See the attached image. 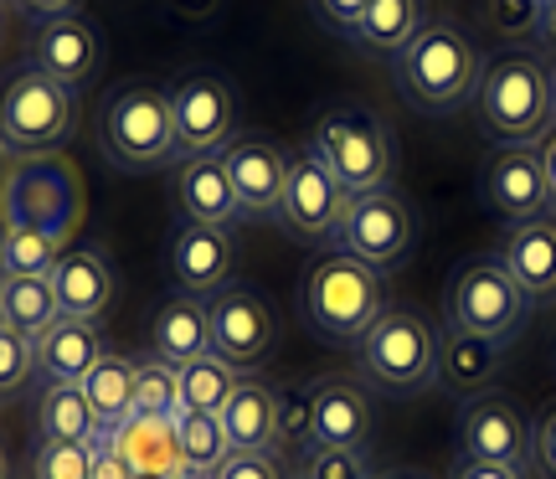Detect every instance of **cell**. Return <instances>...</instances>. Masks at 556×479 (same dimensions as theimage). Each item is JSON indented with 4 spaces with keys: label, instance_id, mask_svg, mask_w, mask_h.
<instances>
[{
    "label": "cell",
    "instance_id": "cell-5",
    "mask_svg": "<svg viewBox=\"0 0 556 479\" xmlns=\"http://www.w3.org/2000/svg\"><path fill=\"white\" fill-rule=\"evenodd\" d=\"M309 150L330 165V176L345 186V197L392 191L397 140H392V124L381 119L377 109H366V103H336L330 114H319L315 135H309Z\"/></svg>",
    "mask_w": 556,
    "mask_h": 479
},
{
    "label": "cell",
    "instance_id": "cell-42",
    "mask_svg": "<svg viewBox=\"0 0 556 479\" xmlns=\"http://www.w3.org/2000/svg\"><path fill=\"white\" fill-rule=\"evenodd\" d=\"M531 469L541 479H556V402L536 418V439H531Z\"/></svg>",
    "mask_w": 556,
    "mask_h": 479
},
{
    "label": "cell",
    "instance_id": "cell-26",
    "mask_svg": "<svg viewBox=\"0 0 556 479\" xmlns=\"http://www.w3.org/2000/svg\"><path fill=\"white\" fill-rule=\"evenodd\" d=\"M505 371V340H490V336H469V330H448L438 336V381L464 392V402L490 392L495 377Z\"/></svg>",
    "mask_w": 556,
    "mask_h": 479
},
{
    "label": "cell",
    "instance_id": "cell-37",
    "mask_svg": "<svg viewBox=\"0 0 556 479\" xmlns=\"http://www.w3.org/2000/svg\"><path fill=\"white\" fill-rule=\"evenodd\" d=\"M31 479H93V443L41 439L31 454Z\"/></svg>",
    "mask_w": 556,
    "mask_h": 479
},
{
    "label": "cell",
    "instance_id": "cell-51",
    "mask_svg": "<svg viewBox=\"0 0 556 479\" xmlns=\"http://www.w3.org/2000/svg\"><path fill=\"white\" fill-rule=\"evenodd\" d=\"M170 479H197V475H170Z\"/></svg>",
    "mask_w": 556,
    "mask_h": 479
},
{
    "label": "cell",
    "instance_id": "cell-34",
    "mask_svg": "<svg viewBox=\"0 0 556 479\" xmlns=\"http://www.w3.org/2000/svg\"><path fill=\"white\" fill-rule=\"evenodd\" d=\"M135 413L180 423V413H186V398H180V366H170V361H160V356L139 361L135 366Z\"/></svg>",
    "mask_w": 556,
    "mask_h": 479
},
{
    "label": "cell",
    "instance_id": "cell-9",
    "mask_svg": "<svg viewBox=\"0 0 556 479\" xmlns=\"http://www.w3.org/2000/svg\"><path fill=\"white\" fill-rule=\"evenodd\" d=\"M78 217H83L78 171L62 155H21L16 176H11L5 197H0V227L5 222H26V227H41L58 242H67Z\"/></svg>",
    "mask_w": 556,
    "mask_h": 479
},
{
    "label": "cell",
    "instance_id": "cell-38",
    "mask_svg": "<svg viewBox=\"0 0 556 479\" xmlns=\"http://www.w3.org/2000/svg\"><path fill=\"white\" fill-rule=\"evenodd\" d=\"M31 377H37V336L0 325V398H16Z\"/></svg>",
    "mask_w": 556,
    "mask_h": 479
},
{
    "label": "cell",
    "instance_id": "cell-45",
    "mask_svg": "<svg viewBox=\"0 0 556 479\" xmlns=\"http://www.w3.org/2000/svg\"><path fill=\"white\" fill-rule=\"evenodd\" d=\"M21 5L31 21H58V16H78V0H11Z\"/></svg>",
    "mask_w": 556,
    "mask_h": 479
},
{
    "label": "cell",
    "instance_id": "cell-22",
    "mask_svg": "<svg viewBox=\"0 0 556 479\" xmlns=\"http://www.w3.org/2000/svg\"><path fill=\"white\" fill-rule=\"evenodd\" d=\"M103 356H109V345H103L99 325H88V319H52L37 336L41 387H78Z\"/></svg>",
    "mask_w": 556,
    "mask_h": 479
},
{
    "label": "cell",
    "instance_id": "cell-30",
    "mask_svg": "<svg viewBox=\"0 0 556 479\" xmlns=\"http://www.w3.org/2000/svg\"><path fill=\"white\" fill-rule=\"evenodd\" d=\"M78 387H83V398H88V407H93V418H99L103 433L135 413V361L114 356V351H109Z\"/></svg>",
    "mask_w": 556,
    "mask_h": 479
},
{
    "label": "cell",
    "instance_id": "cell-20",
    "mask_svg": "<svg viewBox=\"0 0 556 479\" xmlns=\"http://www.w3.org/2000/svg\"><path fill=\"white\" fill-rule=\"evenodd\" d=\"M176 206L180 222H201V227H238L248 222L238 201V186L227 176V160L222 155H197L176 165Z\"/></svg>",
    "mask_w": 556,
    "mask_h": 479
},
{
    "label": "cell",
    "instance_id": "cell-16",
    "mask_svg": "<svg viewBox=\"0 0 556 479\" xmlns=\"http://www.w3.org/2000/svg\"><path fill=\"white\" fill-rule=\"evenodd\" d=\"M377 428V402L361 377L330 371L309 381V449H366Z\"/></svg>",
    "mask_w": 556,
    "mask_h": 479
},
{
    "label": "cell",
    "instance_id": "cell-49",
    "mask_svg": "<svg viewBox=\"0 0 556 479\" xmlns=\"http://www.w3.org/2000/svg\"><path fill=\"white\" fill-rule=\"evenodd\" d=\"M0 479H11V459H5V449H0Z\"/></svg>",
    "mask_w": 556,
    "mask_h": 479
},
{
    "label": "cell",
    "instance_id": "cell-8",
    "mask_svg": "<svg viewBox=\"0 0 556 479\" xmlns=\"http://www.w3.org/2000/svg\"><path fill=\"white\" fill-rule=\"evenodd\" d=\"M78 124V88L47 78L41 67H21L0 88V135L16 155H62Z\"/></svg>",
    "mask_w": 556,
    "mask_h": 479
},
{
    "label": "cell",
    "instance_id": "cell-24",
    "mask_svg": "<svg viewBox=\"0 0 556 479\" xmlns=\"http://www.w3.org/2000/svg\"><path fill=\"white\" fill-rule=\"evenodd\" d=\"M222 428L238 454H263V449H283V398L268 381L242 377L238 392L222 407Z\"/></svg>",
    "mask_w": 556,
    "mask_h": 479
},
{
    "label": "cell",
    "instance_id": "cell-28",
    "mask_svg": "<svg viewBox=\"0 0 556 479\" xmlns=\"http://www.w3.org/2000/svg\"><path fill=\"white\" fill-rule=\"evenodd\" d=\"M422 26H428V16H422V0H371V5H366V16L356 21L351 41H356L361 52L397 58V52L417 37V31H422Z\"/></svg>",
    "mask_w": 556,
    "mask_h": 479
},
{
    "label": "cell",
    "instance_id": "cell-19",
    "mask_svg": "<svg viewBox=\"0 0 556 479\" xmlns=\"http://www.w3.org/2000/svg\"><path fill=\"white\" fill-rule=\"evenodd\" d=\"M99 62H103V37L93 21L83 16L37 21V31H31V67H41L47 78L83 88V83H93Z\"/></svg>",
    "mask_w": 556,
    "mask_h": 479
},
{
    "label": "cell",
    "instance_id": "cell-39",
    "mask_svg": "<svg viewBox=\"0 0 556 479\" xmlns=\"http://www.w3.org/2000/svg\"><path fill=\"white\" fill-rule=\"evenodd\" d=\"M299 479H377L366 449H309L299 459Z\"/></svg>",
    "mask_w": 556,
    "mask_h": 479
},
{
    "label": "cell",
    "instance_id": "cell-36",
    "mask_svg": "<svg viewBox=\"0 0 556 479\" xmlns=\"http://www.w3.org/2000/svg\"><path fill=\"white\" fill-rule=\"evenodd\" d=\"M484 21L500 31V41H510V47H531V41H541L546 0H484Z\"/></svg>",
    "mask_w": 556,
    "mask_h": 479
},
{
    "label": "cell",
    "instance_id": "cell-23",
    "mask_svg": "<svg viewBox=\"0 0 556 479\" xmlns=\"http://www.w3.org/2000/svg\"><path fill=\"white\" fill-rule=\"evenodd\" d=\"M52 294H58L62 319H88L99 325L114 304V268L109 253L99 248H78V253H62V263L52 268Z\"/></svg>",
    "mask_w": 556,
    "mask_h": 479
},
{
    "label": "cell",
    "instance_id": "cell-32",
    "mask_svg": "<svg viewBox=\"0 0 556 479\" xmlns=\"http://www.w3.org/2000/svg\"><path fill=\"white\" fill-rule=\"evenodd\" d=\"M41 439H73V443H99V418L83 398V387H47L37 407Z\"/></svg>",
    "mask_w": 556,
    "mask_h": 479
},
{
    "label": "cell",
    "instance_id": "cell-1",
    "mask_svg": "<svg viewBox=\"0 0 556 479\" xmlns=\"http://www.w3.org/2000/svg\"><path fill=\"white\" fill-rule=\"evenodd\" d=\"M484 52L475 47V37L454 26V21H428L397 58H392V78L397 93L413 103L417 114H458L464 103H475L479 78H484Z\"/></svg>",
    "mask_w": 556,
    "mask_h": 479
},
{
    "label": "cell",
    "instance_id": "cell-31",
    "mask_svg": "<svg viewBox=\"0 0 556 479\" xmlns=\"http://www.w3.org/2000/svg\"><path fill=\"white\" fill-rule=\"evenodd\" d=\"M176 433H180V464H186V475L197 479H217L222 464L238 454L227 428H222V413H180Z\"/></svg>",
    "mask_w": 556,
    "mask_h": 479
},
{
    "label": "cell",
    "instance_id": "cell-48",
    "mask_svg": "<svg viewBox=\"0 0 556 479\" xmlns=\"http://www.w3.org/2000/svg\"><path fill=\"white\" fill-rule=\"evenodd\" d=\"M541 47L556 58V0H546V21H541Z\"/></svg>",
    "mask_w": 556,
    "mask_h": 479
},
{
    "label": "cell",
    "instance_id": "cell-25",
    "mask_svg": "<svg viewBox=\"0 0 556 479\" xmlns=\"http://www.w3.org/2000/svg\"><path fill=\"white\" fill-rule=\"evenodd\" d=\"M510 279L531 294V304L556 300V217H531L505 227V242L495 248Z\"/></svg>",
    "mask_w": 556,
    "mask_h": 479
},
{
    "label": "cell",
    "instance_id": "cell-3",
    "mask_svg": "<svg viewBox=\"0 0 556 479\" xmlns=\"http://www.w3.org/2000/svg\"><path fill=\"white\" fill-rule=\"evenodd\" d=\"M387 274L371 263L351 259L330 248L325 259L309 263V274L299 283V315L304 325L325 340H361L381 315H387Z\"/></svg>",
    "mask_w": 556,
    "mask_h": 479
},
{
    "label": "cell",
    "instance_id": "cell-11",
    "mask_svg": "<svg viewBox=\"0 0 556 479\" xmlns=\"http://www.w3.org/2000/svg\"><path fill=\"white\" fill-rule=\"evenodd\" d=\"M170 119H176V160L222 155L238 140V93L217 73H197L170 88Z\"/></svg>",
    "mask_w": 556,
    "mask_h": 479
},
{
    "label": "cell",
    "instance_id": "cell-10",
    "mask_svg": "<svg viewBox=\"0 0 556 479\" xmlns=\"http://www.w3.org/2000/svg\"><path fill=\"white\" fill-rule=\"evenodd\" d=\"M531 439L536 423L520 413L510 398L500 392H479L458 407L454 423V459L469 464H510V469H531Z\"/></svg>",
    "mask_w": 556,
    "mask_h": 479
},
{
    "label": "cell",
    "instance_id": "cell-2",
    "mask_svg": "<svg viewBox=\"0 0 556 479\" xmlns=\"http://www.w3.org/2000/svg\"><path fill=\"white\" fill-rule=\"evenodd\" d=\"M484 135L500 144H531L556 129V67L531 47H510L484 62L475 93Z\"/></svg>",
    "mask_w": 556,
    "mask_h": 479
},
{
    "label": "cell",
    "instance_id": "cell-17",
    "mask_svg": "<svg viewBox=\"0 0 556 479\" xmlns=\"http://www.w3.org/2000/svg\"><path fill=\"white\" fill-rule=\"evenodd\" d=\"M238 268V242L227 227H201V222H180L170 238V274H176L180 294L212 300L232 283Z\"/></svg>",
    "mask_w": 556,
    "mask_h": 479
},
{
    "label": "cell",
    "instance_id": "cell-41",
    "mask_svg": "<svg viewBox=\"0 0 556 479\" xmlns=\"http://www.w3.org/2000/svg\"><path fill=\"white\" fill-rule=\"evenodd\" d=\"M309 5H315V16L325 31H336V37L351 41V31H356V21L366 16L371 0H309Z\"/></svg>",
    "mask_w": 556,
    "mask_h": 479
},
{
    "label": "cell",
    "instance_id": "cell-6",
    "mask_svg": "<svg viewBox=\"0 0 556 479\" xmlns=\"http://www.w3.org/2000/svg\"><path fill=\"white\" fill-rule=\"evenodd\" d=\"M531 319V294L510 279V268L500 253H469L454 263V274L443 283V325L448 330H469V336L510 340L526 330Z\"/></svg>",
    "mask_w": 556,
    "mask_h": 479
},
{
    "label": "cell",
    "instance_id": "cell-43",
    "mask_svg": "<svg viewBox=\"0 0 556 479\" xmlns=\"http://www.w3.org/2000/svg\"><path fill=\"white\" fill-rule=\"evenodd\" d=\"M448 479H526V469H510V464H469L454 459V475Z\"/></svg>",
    "mask_w": 556,
    "mask_h": 479
},
{
    "label": "cell",
    "instance_id": "cell-46",
    "mask_svg": "<svg viewBox=\"0 0 556 479\" xmlns=\"http://www.w3.org/2000/svg\"><path fill=\"white\" fill-rule=\"evenodd\" d=\"M536 150H541V165H546V186H552V206H556V129H546V140Z\"/></svg>",
    "mask_w": 556,
    "mask_h": 479
},
{
    "label": "cell",
    "instance_id": "cell-44",
    "mask_svg": "<svg viewBox=\"0 0 556 479\" xmlns=\"http://www.w3.org/2000/svg\"><path fill=\"white\" fill-rule=\"evenodd\" d=\"M93 479H135V469H129V464H124L119 454L99 439L93 443Z\"/></svg>",
    "mask_w": 556,
    "mask_h": 479
},
{
    "label": "cell",
    "instance_id": "cell-14",
    "mask_svg": "<svg viewBox=\"0 0 556 479\" xmlns=\"http://www.w3.org/2000/svg\"><path fill=\"white\" fill-rule=\"evenodd\" d=\"M340 212H345V186L330 176V165L309 144H299V155H289L283 206H278L283 232L299 242H336Z\"/></svg>",
    "mask_w": 556,
    "mask_h": 479
},
{
    "label": "cell",
    "instance_id": "cell-27",
    "mask_svg": "<svg viewBox=\"0 0 556 479\" xmlns=\"http://www.w3.org/2000/svg\"><path fill=\"white\" fill-rule=\"evenodd\" d=\"M150 345L170 366H191V361L212 356V310H206V300H197V294L165 300V310L155 315V330H150Z\"/></svg>",
    "mask_w": 556,
    "mask_h": 479
},
{
    "label": "cell",
    "instance_id": "cell-18",
    "mask_svg": "<svg viewBox=\"0 0 556 479\" xmlns=\"http://www.w3.org/2000/svg\"><path fill=\"white\" fill-rule=\"evenodd\" d=\"M227 160V176L238 186V201L248 217H278L283 206V180H289V155L283 144L268 140V135H238V140L222 150Z\"/></svg>",
    "mask_w": 556,
    "mask_h": 479
},
{
    "label": "cell",
    "instance_id": "cell-47",
    "mask_svg": "<svg viewBox=\"0 0 556 479\" xmlns=\"http://www.w3.org/2000/svg\"><path fill=\"white\" fill-rule=\"evenodd\" d=\"M16 165H21V155L11 150V140L0 135V197H5V186H11V176H16Z\"/></svg>",
    "mask_w": 556,
    "mask_h": 479
},
{
    "label": "cell",
    "instance_id": "cell-13",
    "mask_svg": "<svg viewBox=\"0 0 556 479\" xmlns=\"http://www.w3.org/2000/svg\"><path fill=\"white\" fill-rule=\"evenodd\" d=\"M336 248L387 274V268L413 248V212H407V201H402L397 191H361V197H345V212H340V227H336Z\"/></svg>",
    "mask_w": 556,
    "mask_h": 479
},
{
    "label": "cell",
    "instance_id": "cell-12",
    "mask_svg": "<svg viewBox=\"0 0 556 479\" xmlns=\"http://www.w3.org/2000/svg\"><path fill=\"white\" fill-rule=\"evenodd\" d=\"M206 310H212V356L227 361L238 377H253L263 361L274 356L278 340V319L268 300L248 283H227L222 294L206 300Z\"/></svg>",
    "mask_w": 556,
    "mask_h": 479
},
{
    "label": "cell",
    "instance_id": "cell-4",
    "mask_svg": "<svg viewBox=\"0 0 556 479\" xmlns=\"http://www.w3.org/2000/svg\"><path fill=\"white\" fill-rule=\"evenodd\" d=\"M103 160L135 176V171H160L176 160V119H170V88L150 78H129L103 99L99 119Z\"/></svg>",
    "mask_w": 556,
    "mask_h": 479
},
{
    "label": "cell",
    "instance_id": "cell-33",
    "mask_svg": "<svg viewBox=\"0 0 556 479\" xmlns=\"http://www.w3.org/2000/svg\"><path fill=\"white\" fill-rule=\"evenodd\" d=\"M0 259H5V274H41L52 279V268L62 263V242L41 227H26V222H5L0 227Z\"/></svg>",
    "mask_w": 556,
    "mask_h": 479
},
{
    "label": "cell",
    "instance_id": "cell-35",
    "mask_svg": "<svg viewBox=\"0 0 556 479\" xmlns=\"http://www.w3.org/2000/svg\"><path fill=\"white\" fill-rule=\"evenodd\" d=\"M238 371L217 356H201L191 366H180V398H186V413H222L227 398L238 392Z\"/></svg>",
    "mask_w": 556,
    "mask_h": 479
},
{
    "label": "cell",
    "instance_id": "cell-52",
    "mask_svg": "<svg viewBox=\"0 0 556 479\" xmlns=\"http://www.w3.org/2000/svg\"><path fill=\"white\" fill-rule=\"evenodd\" d=\"M0 279H5V259H0Z\"/></svg>",
    "mask_w": 556,
    "mask_h": 479
},
{
    "label": "cell",
    "instance_id": "cell-7",
    "mask_svg": "<svg viewBox=\"0 0 556 479\" xmlns=\"http://www.w3.org/2000/svg\"><path fill=\"white\" fill-rule=\"evenodd\" d=\"M356 366L366 387L387 398H413L438 387V330L413 310H387V315L356 340Z\"/></svg>",
    "mask_w": 556,
    "mask_h": 479
},
{
    "label": "cell",
    "instance_id": "cell-50",
    "mask_svg": "<svg viewBox=\"0 0 556 479\" xmlns=\"http://www.w3.org/2000/svg\"><path fill=\"white\" fill-rule=\"evenodd\" d=\"M377 479H422V475H377Z\"/></svg>",
    "mask_w": 556,
    "mask_h": 479
},
{
    "label": "cell",
    "instance_id": "cell-21",
    "mask_svg": "<svg viewBox=\"0 0 556 479\" xmlns=\"http://www.w3.org/2000/svg\"><path fill=\"white\" fill-rule=\"evenodd\" d=\"M114 454H119L135 479H170V475H186L180 464V433L170 418H144V413H129L124 423H114L109 433H99Z\"/></svg>",
    "mask_w": 556,
    "mask_h": 479
},
{
    "label": "cell",
    "instance_id": "cell-15",
    "mask_svg": "<svg viewBox=\"0 0 556 479\" xmlns=\"http://www.w3.org/2000/svg\"><path fill=\"white\" fill-rule=\"evenodd\" d=\"M479 197L505 227L552 212V186H546V165H541L536 144H495L479 171Z\"/></svg>",
    "mask_w": 556,
    "mask_h": 479
},
{
    "label": "cell",
    "instance_id": "cell-29",
    "mask_svg": "<svg viewBox=\"0 0 556 479\" xmlns=\"http://www.w3.org/2000/svg\"><path fill=\"white\" fill-rule=\"evenodd\" d=\"M52 319H62L52 279H41V274H5L0 279V325H11L21 336H41Z\"/></svg>",
    "mask_w": 556,
    "mask_h": 479
},
{
    "label": "cell",
    "instance_id": "cell-40",
    "mask_svg": "<svg viewBox=\"0 0 556 479\" xmlns=\"http://www.w3.org/2000/svg\"><path fill=\"white\" fill-rule=\"evenodd\" d=\"M217 479H289V469L278 459V449H263V454H232Z\"/></svg>",
    "mask_w": 556,
    "mask_h": 479
}]
</instances>
